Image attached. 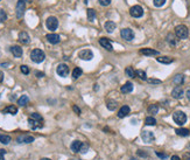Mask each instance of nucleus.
Returning a JSON list of instances; mask_svg holds the SVG:
<instances>
[{
	"label": "nucleus",
	"instance_id": "obj_1",
	"mask_svg": "<svg viewBox=\"0 0 190 160\" xmlns=\"http://www.w3.org/2000/svg\"><path fill=\"white\" fill-rule=\"evenodd\" d=\"M28 125L32 130H38V129H42L43 125H44V120H43V117L41 116L40 113H32L28 118Z\"/></svg>",
	"mask_w": 190,
	"mask_h": 160
},
{
	"label": "nucleus",
	"instance_id": "obj_2",
	"mask_svg": "<svg viewBox=\"0 0 190 160\" xmlns=\"http://www.w3.org/2000/svg\"><path fill=\"white\" fill-rule=\"evenodd\" d=\"M44 59H46V54L43 53V50H41V49H33L30 52V60L35 63L43 62Z\"/></svg>",
	"mask_w": 190,
	"mask_h": 160
},
{
	"label": "nucleus",
	"instance_id": "obj_3",
	"mask_svg": "<svg viewBox=\"0 0 190 160\" xmlns=\"http://www.w3.org/2000/svg\"><path fill=\"white\" fill-rule=\"evenodd\" d=\"M175 34L178 39L181 40H184L188 38L189 35V30H188V27L184 26V25H178L175 27Z\"/></svg>",
	"mask_w": 190,
	"mask_h": 160
},
{
	"label": "nucleus",
	"instance_id": "obj_4",
	"mask_svg": "<svg viewBox=\"0 0 190 160\" xmlns=\"http://www.w3.org/2000/svg\"><path fill=\"white\" fill-rule=\"evenodd\" d=\"M173 119L176 123L177 125H183L187 123V115L183 112V111H175L173 113Z\"/></svg>",
	"mask_w": 190,
	"mask_h": 160
},
{
	"label": "nucleus",
	"instance_id": "obj_5",
	"mask_svg": "<svg viewBox=\"0 0 190 160\" xmlns=\"http://www.w3.org/2000/svg\"><path fill=\"white\" fill-rule=\"evenodd\" d=\"M46 26H47V28H48L49 30H52V32L56 30L57 27H58V20H57V18L49 16V18L46 20Z\"/></svg>",
	"mask_w": 190,
	"mask_h": 160
},
{
	"label": "nucleus",
	"instance_id": "obj_6",
	"mask_svg": "<svg viewBox=\"0 0 190 160\" xmlns=\"http://www.w3.org/2000/svg\"><path fill=\"white\" fill-rule=\"evenodd\" d=\"M25 10H26V2L25 0H19L16 4V18L21 19L25 14Z\"/></svg>",
	"mask_w": 190,
	"mask_h": 160
},
{
	"label": "nucleus",
	"instance_id": "obj_7",
	"mask_svg": "<svg viewBox=\"0 0 190 160\" xmlns=\"http://www.w3.org/2000/svg\"><path fill=\"white\" fill-rule=\"evenodd\" d=\"M120 34H122V39L126 41H132L134 39V32L131 28H122Z\"/></svg>",
	"mask_w": 190,
	"mask_h": 160
},
{
	"label": "nucleus",
	"instance_id": "obj_8",
	"mask_svg": "<svg viewBox=\"0 0 190 160\" xmlns=\"http://www.w3.org/2000/svg\"><path fill=\"white\" fill-rule=\"evenodd\" d=\"M141 139L146 143V144H152L155 140V136L152 131H142L141 132Z\"/></svg>",
	"mask_w": 190,
	"mask_h": 160
},
{
	"label": "nucleus",
	"instance_id": "obj_9",
	"mask_svg": "<svg viewBox=\"0 0 190 160\" xmlns=\"http://www.w3.org/2000/svg\"><path fill=\"white\" fill-rule=\"evenodd\" d=\"M130 14L133 16V18H141L144 15V8L139 5H134L131 7L130 10Z\"/></svg>",
	"mask_w": 190,
	"mask_h": 160
},
{
	"label": "nucleus",
	"instance_id": "obj_10",
	"mask_svg": "<svg viewBox=\"0 0 190 160\" xmlns=\"http://www.w3.org/2000/svg\"><path fill=\"white\" fill-rule=\"evenodd\" d=\"M69 67L66 64V63H61V64H58L57 68H56V73L61 76V77H67L69 75Z\"/></svg>",
	"mask_w": 190,
	"mask_h": 160
},
{
	"label": "nucleus",
	"instance_id": "obj_11",
	"mask_svg": "<svg viewBox=\"0 0 190 160\" xmlns=\"http://www.w3.org/2000/svg\"><path fill=\"white\" fill-rule=\"evenodd\" d=\"M35 140V138L33 136H29V134H22V136H19L16 138V141L19 144H30Z\"/></svg>",
	"mask_w": 190,
	"mask_h": 160
},
{
	"label": "nucleus",
	"instance_id": "obj_12",
	"mask_svg": "<svg viewBox=\"0 0 190 160\" xmlns=\"http://www.w3.org/2000/svg\"><path fill=\"white\" fill-rule=\"evenodd\" d=\"M78 57L81 60H84V61H90V60L94 59V53L90 49H83L78 53Z\"/></svg>",
	"mask_w": 190,
	"mask_h": 160
},
{
	"label": "nucleus",
	"instance_id": "obj_13",
	"mask_svg": "<svg viewBox=\"0 0 190 160\" xmlns=\"http://www.w3.org/2000/svg\"><path fill=\"white\" fill-rule=\"evenodd\" d=\"M46 38H47L48 42H50L52 44H57V43H60V41H61L60 35H58V34H55V33L47 34V35H46Z\"/></svg>",
	"mask_w": 190,
	"mask_h": 160
},
{
	"label": "nucleus",
	"instance_id": "obj_14",
	"mask_svg": "<svg viewBox=\"0 0 190 160\" xmlns=\"http://www.w3.org/2000/svg\"><path fill=\"white\" fill-rule=\"evenodd\" d=\"M183 95H184V91H183L182 87H180V85L175 87V88L173 89V91H172V96H173L174 98H176V99H181V98L183 97Z\"/></svg>",
	"mask_w": 190,
	"mask_h": 160
},
{
	"label": "nucleus",
	"instance_id": "obj_15",
	"mask_svg": "<svg viewBox=\"0 0 190 160\" xmlns=\"http://www.w3.org/2000/svg\"><path fill=\"white\" fill-rule=\"evenodd\" d=\"M99 44L103 47V48H105L106 50H109V52H112L113 50V47H112V43L109 41V39H106V38H102V39H99Z\"/></svg>",
	"mask_w": 190,
	"mask_h": 160
},
{
	"label": "nucleus",
	"instance_id": "obj_16",
	"mask_svg": "<svg viewBox=\"0 0 190 160\" xmlns=\"http://www.w3.org/2000/svg\"><path fill=\"white\" fill-rule=\"evenodd\" d=\"M130 112H131V109H130L128 105H122V107L119 109V111H118L117 116H118L119 118H124V117H126Z\"/></svg>",
	"mask_w": 190,
	"mask_h": 160
},
{
	"label": "nucleus",
	"instance_id": "obj_17",
	"mask_svg": "<svg viewBox=\"0 0 190 160\" xmlns=\"http://www.w3.org/2000/svg\"><path fill=\"white\" fill-rule=\"evenodd\" d=\"M83 141H80V140H75V141H72V144H71V151L72 152H75V153H77V152H81L82 151V147H83Z\"/></svg>",
	"mask_w": 190,
	"mask_h": 160
},
{
	"label": "nucleus",
	"instance_id": "obj_18",
	"mask_svg": "<svg viewBox=\"0 0 190 160\" xmlns=\"http://www.w3.org/2000/svg\"><path fill=\"white\" fill-rule=\"evenodd\" d=\"M11 52H12V54H13L15 57H18V59H20V57L22 56V54H24L22 48H21L20 46H12V47H11Z\"/></svg>",
	"mask_w": 190,
	"mask_h": 160
},
{
	"label": "nucleus",
	"instance_id": "obj_19",
	"mask_svg": "<svg viewBox=\"0 0 190 160\" xmlns=\"http://www.w3.org/2000/svg\"><path fill=\"white\" fill-rule=\"evenodd\" d=\"M156 61L160 63H163V64H170L174 62V59L169 57V56H159V57H156Z\"/></svg>",
	"mask_w": 190,
	"mask_h": 160
},
{
	"label": "nucleus",
	"instance_id": "obj_20",
	"mask_svg": "<svg viewBox=\"0 0 190 160\" xmlns=\"http://www.w3.org/2000/svg\"><path fill=\"white\" fill-rule=\"evenodd\" d=\"M140 54L146 55V56H154V55H159V52L155 49H150V48H142L140 49Z\"/></svg>",
	"mask_w": 190,
	"mask_h": 160
},
{
	"label": "nucleus",
	"instance_id": "obj_21",
	"mask_svg": "<svg viewBox=\"0 0 190 160\" xmlns=\"http://www.w3.org/2000/svg\"><path fill=\"white\" fill-rule=\"evenodd\" d=\"M19 41L24 44L29 43V35H28L27 32H20L19 33Z\"/></svg>",
	"mask_w": 190,
	"mask_h": 160
},
{
	"label": "nucleus",
	"instance_id": "obj_22",
	"mask_svg": "<svg viewBox=\"0 0 190 160\" xmlns=\"http://www.w3.org/2000/svg\"><path fill=\"white\" fill-rule=\"evenodd\" d=\"M122 93H132L133 91V84H132V82H127V83H125L124 85L122 87Z\"/></svg>",
	"mask_w": 190,
	"mask_h": 160
},
{
	"label": "nucleus",
	"instance_id": "obj_23",
	"mask_svg": "<svg viewBox=\"0 0 190 160\" xmlns=\"http://www.w3.org/2000/svg\"><path fill=\"white\" fill-rule=\"evenodd\" d=\"M4 112H5V113H10V115L15 116V115L18 113V107H15V105H8V107H6L5 109H4Z\"/></svg>",
	"mask_w": 190,
	"mask_h": 160
},
{
	"label": "nucleus",
	"instance_id": "obj_24",
	"mask_svg": "<svg viewBox=\"0 0 190 160\" xmlns=\"http://www.w3.org/2000/svg\"><path fill=\"white\" fill-rule=\"evenodd\" d=\"M28 103H29V98H28L27 95H22L19 99H18V104L20 107H26Z\"/></svg>",
	"mask_w": 190,
	"mask_h": 160
},
{
	"label": "nucleus",
	"instance_id": "obj_25",
	"mask_svg": "<svg viewBox=\"0 0 190 160\" xmlns=\"http://www.w3.org/2000/svg\"><path fill=\"white\" fill-rule=\"evenodd\" d=\"M105 29L108 33H113V30L116 29V24L113 21H108L105 22Z\"/></svg>",
	"mask_w": 190,
	"mask_h": 160
},
{
	"label": "nucleus",
	"instance_id": "obj_26",
	"mask_svg": "<svg viewBox=\"0 0 190 160\" xmlns=\"http://www.w3.org/2000/svg\"><path fill=\"white\" fill-rule=\"evenodd\" d=\"M174 84H176V85H181V84H183V82H184V76L182 75V74H177L176 76L174 77Z\"/></svg>",
	"mask_w": 190,
	"mask_h": 160
},
{
	"label": "nucleus",
	"instance_id": "obj_27",
	"mask_svg": "<svg viewBox=\"0 0 190 160\" xmlns=\"http://www.w3.org/2000/svg\"><path fill=\"white\" fill-rule=\"evenodd\" d=\"M176 134L177 136H181V137H187L190 134V131L188 129H183V127H180V129H176Z\"/></svg>",
	"mask_w": 190,
	"mask_h": 160
},
{
	"label": "nucleus",
	"instance_id": "obj_28",
	"mask_svg": "<svg viewBox=\"0 0 190 160\" xmlns=\"http://www.w3.org/2000/svg\"><path fill=\"white\" fill-rule=\"evenodd\" d=\"M117 102L114 101V99H109L108 102H106V107H108V109H109L110 111H114L116 109H117Z\"/></svg>",
	"mask_w": 190,
	"mask_h": 160
},
{
	"label": "nucleus",
	"instance_id": "obj_29",
	"mask_svg": "<svg viewBox=\"0 0 190 160\" xmlns=\"http://www.w3.org/2000/svg\"><path fill=\"white\" fill-rule=\"evenodd\" d=\"M11 137L10 136H7V134H0V143L1 144H4V145H7V144H10L11 143Z\"/></svg>",
	"mask_w": 190,
	"mask_h": 160
},
{
	"label": "nucleus",
	"instance_id": "obj_30",
	"mask_svg": "<svg viewBox=\"0 0 190 160\" xmlns=\"http://www.w3.org/2000/svg\"><path fill=\"white\" fill-rule=\"evenodd\" d=\"M86 14H88V20L89 21H95L96 19V11L95 10H92V8H89L88 11H86Z\"/></svg>",
	"mask_w": 190,
	"mask_h": 160
},
{
	"label": "nucleus",
	"instance_id": "obj_31",
	"mask_svg": "<svg viewBox=\"0 0 190 160\" xmlns=\"http://www.w3.org/2000/svg\"><path fill=\"white\" fill-rule=\"evenodd\" d=\"M159 112V105L158 104H152L148 107V113L150 115H156Z\"/></svg>",
	"mask_w": 190,
	"mask_h": 160
},
{
	"label": "nucleus",
	"instance_id": "obj_32",
	"mask_svg": "<svg viewBox=\"0 0 190 160\" xmlns=\"http://www.w3.org/2000/svg\"><path fill=\"white\" fill-rule=\"evenodd\" d=\"M125 74L128 76V77H131V79H133V77H136V71L133 70V68L132 67H127L125 69Z\"/></svg>",
	"mask_w": 190,
	"mask_h": 160
},
{
	"label": "nucleus",
	"instance_id": "obj_33",
	"mask_svg": "<svg viewBox=\"0 0 190 160\" xmlns=\"http://www.w3.org/2000/svg\"><path fill=\"white\" fill-rule=\"evenodd\" d=\"M145 124L146 125H148V126H154L155 124H156V119L154 118V117H147L146 119H145Z\"/></svg>",
	"mask_w": 190,
	"mask_h": 160
},
{
	"label": "nucleus",
	"instance_id": "obj_34",
	"mask_svg": "<svg viewBox=\"0 0 190 160\" xmlns=\"http://www.w3.org/2000/svg\"><path fill=\"white\" fill-rule=\"evenodd\" d=\"M82 74H83V71H82L81 68L77 67V68H75V69L72 70V77H74L75 80H76V79H78Z\"/></svg>",
	"mask_w": 190,
	"mask_h": 160
},
{
	"label": "nucleus",
	"instance_id": "obj_35",
	"mask_svg": "<svg viewBox=\"0 0 190 160\" xmlns=\"http://www.w3.org/2000/svg\"><path fill=\"white\" fill-rule=\"evenodd\" d=\"M167 41H168V43L170 44V46H176V40H175V36L173 35V34H168L167 35Z\"/></svg>",
	"mask_w": 190,
	"mask_h": 160
},
{
	"label": "nucleus",
	"instance_id": "obj_36",
	"mask_svg": "<svg viewBox=\"0 0 190 160\" xmlns=\"http://www.w3.org/2000/svg\"><path fill=\"white\" fill-rule=\"evenodd\" d=\"M136 75L139 77V79H141V80H144V81H146L147 80V75H146V73L144 71V70H136Z\"/></svg>",
	"mask_w": 190,
	"mask_h": 160
},
{
	"label": "nucleus",
	"instance_id": "obj_37",
	"mask_svg": "<svg viewBox=\"0 0 190 160\" xmlns=\"http://www.w3.org/2000/svg\"><path fill=\"white\" fill-rule=\"evenodd\" d=\"M7 20V14L4 10H0V22H5Z\"/></svg>",
	"mask_w": 190,
	"mask_h": 160
},
{
	"label": "nucleus",
	"instance_id": "obj_38",
	"mask_svg": "<svg viewBox=\"0 0 190 160\" xmlns=\"http://www.w3.org/2000/svg\"><path fill=\"white\" fill-rule=\"evenodd\" d=\"M153 2H154V5L156 7H161V6H163L166 4V0H153Z\"/></svg>",
	"mask_w": 190,
	"mask_h": 160
},
{
	"label": "nucleus",
	"instance_id": "obj_39",
	"mask_svg": "<svg viewBox=\"0 0 190 160\" xmlns=\"http://www.w3.org/2000/svg\"><path fill=\"white\" fill-rule=\"evenodd\" d=\"M136 154H138L139 157H141V158H147V157H148V153L145 152V151H142V150H139V151L136 152Z\"/></svg>",
	"mask_w": 190,
	"mask_h": 160
},
{
	"label": "nucleus",
	"instance_id": "obj_40",
	"mask_svg": "<svg viewBox=\"0 0 190 160\" xmlns=\"http://www.w3.org/2000/svg\"><path fill=\"white\" fill-rule=\"evenodd\" d=\"M20 69H21V73H22V74H25V75H28V74H29V68H28L27 66L24 64V66L20 67Z\"/></svg>",
	"mask_w": 190,
	"mask_h": 160
},
{
	"label": "nucleus",
	"instance_id": "obj_41",
	"mask_svg": "<svg viewBox=\"0 0 190 160\" xmlns=\"http://www.w3.org/2000/svg\"><path fill=\"white\" fill-rule=\"evenodd\" d=\"M155 154L159 157V158H161V159H167L168 158V156L166 154V153H162V152H159V151H156L155 152Z\"/></svg>",
	"mask_w": 190,
	"mask_h": 160
},
{
	"label": "nucleus",
	"instance_id": "obj_42",
	"mask_svg": "<svg viewBox=\"0 0 190 160\" xmlns=\"http://www.w3.org/2000/svg\"><path fill=\"white\" fill-rule=\"evenodd\" d=\"M148 81V83H150V84H160L161 83V80H156V79H149Z\"/></svg>",
	"mask_w": 190,
	"mask_h": 160
},
{
	"label": "nucleus",
	"instance_id": "obj_43",
	"mask_svg": "<svg viewBox=\"0 0 190 160\" xmlns=\"http://www.w3.org/2000/svg\"><path fill=\"white\" fill-rule=\"evenodd\" d=\"M98 1H99V4L102 6H109L111 4V0H98Z\"/></svg>",
	"mask_w": 190,
	"mask_h": 160
},
{
	"label": "nucleus",
	"instance_id": "obj_44",
	"mask_svg": "<svg viewBox=\"0 0 190 160\" xmlns=\"http://www.w3.org/2000/svg\"><path fill=\"white\" fill-rule=\"evenodd\" d=\"M88 150H89V145H88L86 143H84V144H83V147H82L81 153H86V152H88Z\"/></svg>",
	"mask_w": 190,
	"mask_h": 160
},
{
	"label": "nucleus",
	"instance_id": "obj_45",
	"mask_svg": "<svg viewBox=\"0 0 190 160\" xmlns=\"http://www.w3.org/2000/svg\"><path fill=\"white\" fill-rule=\"evenodd\" d=\"M5 156H6V150H4V148H0V160H4Z\"/></svg>",
	"mask_w": 190,
	"mask_h": 160
},
{
	"label": "nucleus",
	"instance_id": "obj_46",
	"mask_svg": "<svg viewBox=\"0 0 190 160\" xmlns=\"http://www.w3.org/2000/svg\"><path fill=\"white\" fill-rule=\"evenodd\" d=\"M182 160H190V153H188V152H187V153H184Z\"/></svg>",
	"mask_w": 190,
	"mask_h": 160
},
{
	"label": "nucleus",
	"instance_id": "obj_47",
	"mask_svg": "<svg viewBox=\"0 0 190 160\" xmlns=\"http://www.w3.org/2000/svg\"><path fill=\"white\" fill-rule=\"evenodd\" d=\"M72 109H74V111H75V112L77 113V115H81V110H80L78 107H76V105H74V107H72Z\"/></svg>",
	"mask_w": 190,
	"mask_h": 160
},
{
	"label": "nucleus",
	"instance_id": "obj_48",
	"mask_svg": "<svg viewBox=\"0 0 190 160\" xmlns=\"http://www.w3.org/2000/svg\"><path fill=\"white\" fill-rule=\"evenodd\" d=\"M35 75H36L38 77H43V76H44V74H43V73H40V71H36Z\"/></svg>",
	"mask_w": 190,
	"mask_h": 160
},
{
	"label": "nucleus",
	"instance_id": "obj_49",
	"mask_svg": "<svg viewBox=\"0 0 190 160\" xmlns=\"http://www.w3.org/2000/svg\"><path fill=\"white\" fill-rule=\"evenodd\" d=\"M2 81H4V73L0 70V83H1Z\"/></svg>",
	"mask_w": 190,
	"mask_h": 160
},
{
	"label": "nucleus",
	"instance_id": "obj_50",
	"mask_svg": "<svg viewBox=\"0 0 190 160\" xmlns=\"http://www.w3.org/2000/svg\"><path fill=\"white\" fill-rule=\"evenodd\" d=\"M170 159H172V160H181V159H180V157H177V156H173Z\"/></svg>",
	"mask_w": 190,
	"mask_h": 160
},
{
	"label": "nucleus",
	"instance_id": "obj_51",
	"mask_svg": "<svg viewBox=\"0 0 190 160\" xmlns=\"http://www.w3.org/2000/svg\"><path fill=\"white\" fill-rule=\"evenodd\" d=\"M187 98H188V99L190 101V89H189V90H187Z\"/></svg>",
	"mask_w": 190,
	"mask_h": 160
},
{
	"label": "nucleus",
	"instance_id": "obj_52",
	"mask_svg": "<svg viewBox=\"0 0 190 160\" xmlns=\"http://www.w3.org/2000/svg\"><path fill=\"white\" fill-rule=\"evenodd\" d=\"M40 160H52V159H49V158H41Z\"/></svg>",
	"mask_w": 190,
	"mask_h": 160
},
{
	"label": "nucleus",
	"instance_id": "obj_53",
	"mask_svg": "<svg viewBox=\"0 0 190 160\" xmlns=\"http://www.w3.org/2000/svg\"><path fill=\"white\" fill-rule=\"evenodd\" d=\"M130 160H136V158H131Z\"/></svg>",
	"mask_w": 190,
	"mask_h": 160
},
{
	"label": "nucleus",
	"instance_id": "obj_54",
	"mask_svg": "<svg viewBox=\"0 0 190 160\" xmlns=\"http://www.w3.org/2000/svg\"><path fill=\"white\" fill-rule=\"evenodd\" d=\"M188 148H190V144H189V145H188Z\"/></svg>",
	"mask_w": 190,
	"mask_h": 160
},
{
	"label": "nucleus",
	"instance_id": "obj_55",
	"mask_svg": "<svg viewBox=\"0 0 190 160\" xmlns=\"http://www.w3.org/2000/svg\"><path fill=\"white\" fill-rule=\"evenodd\" d=\"M0 1H1V0H0Z\"/></svg>",
	"mask_w": 190,
	"mask_h": 160
}]
</instances>
